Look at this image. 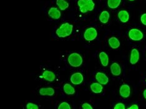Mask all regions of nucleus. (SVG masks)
<instances>
[{
    "instance_id": "23",
    "label": "nucleus",
    "mask_w": 146,
    "mask_h": 109,
    "mask_svg": "<svg viewBox=\"0 0 146 109\" xmlns=\"http://www.w3.org/2000/svg\"><path fill=\"white\" fill-rule=\"evenodd\" d=\"M26 108L27 109H39V107L38 105H36L34 103H31V102H29L26 104Z\"/></svg>"
},
{
    "instance_id": "13",
    "label": "nucleus",
    "mask_w": 146,
    "mask_h": 109,
    "mask_svg": "<svg viewBox=\"0 0 146 109\" xmlns=\"http://www.w3.org/2000/svg\"><path fill=\"white\" fill-rule=\"evenodd\" d=\"M111 74L114 76H119L121 74V67L119 64L114 62L111 65Z\"/></svg>"
},
{
    "instance_id": "15",
    "label": "nucleus",
    "mask_w": 146,
    "mask_h": 109,
    "mask_svg": "<svg viewBox=\"0 0 146 109\" xmlns=\"http://www.w3.org/2000/svg\"><path fill=\"white\" fill-rule=\"evenodd\" d=\"M91 90L92 92H93L95 94H100L103 90V87H102V84H101L99 82H94L92 83L91 86Z\"/></svg>"
},
{
    "instance_id": "17",
    "label": "nucleus",
    "mask_w": 146,
    "mask_h": 109,
    "mask_svg": "<svg viewBox=\"0 0 146 109\" xmlns=\"http://www.w3.org/2000/svg\"><path fill=\"white\" fill-rule=\"evenodd\" d=\"M99 59L101 62V64L106 67L109 64V56L105 52H101L99 55Z\"/></svg>"
},
{
    "instance_id": "28",
    "label": "nucleus",
    "mask_w": 146,
    "mask_h": 109,
    "mask_svg": "<svg viewBox=\"0 0 146 109\" xmlns=\"http://www.w3.org/2000/svg\"><path fill=\"white\" fill-rule=\"evenodd\" d=\"M143 95H144V97L145 98V99L146 100V89H145V90H144V92H143Z\"/></svg>"
},
{
    "instance_id": "24",
    "label": "nucleus",
    "mask_w": 146,
    "mask_h": 109,
    "mask_svg": "<svg viewBox=\"0 0 146 109\" xmlns=\"http://www.w3.org/2000/svg\"><path fill=\"white\" fill-rule=\"evenodd\" d=\"M114 109H125V107L124 104L122 103H117V104H115V107L114 108Z\"/></svg>"
},
{
    "instance_id": "14",
    "label": "nucleus",
    "mask_w": 146,
    "mask_h": 109,
    "mask_svg": "<svg viewBox=\"0 0 146 109\" xmlns=\"http://www.w3.org/2000/svg\"><path fill=\"white\" fill-rule=\"evenodd\" d=\"M118 18L122 22H127L129 19V14L126 10H121L118 13Z\"/></svg>"
},
{
    "instance_id": "5",
    "label": "nucleus",
    "mask_w": 146,
    "mask_h": 109,
    "mask_svg": "<svg viewBox=\"0 0 146 109\" xmlns=\"http://www.w3.org/2000/svg\"><path fill=\"white\" fill-rule=\"evenodd\" d=\"M98 36V31L94 28H89L84 32V38L86 41H92L96 39Z\"/></svg>"
},
{
    "instance_id": "20",
    "label": "nucleus",
    "mask_w": 146,
    "mask_h": 109,
    "mask_svg": "<svg viewBox=\"0 0 146 109\" xmlns=\"http://www.w3.org/2000/svg\"><path fill=\"white\" fill-rule=\"evenodd\" d=\"M56 5H58L59 9L61 11H64L69 8V3L66 0H56Z\"/></svg>"
},
{
    "instance_id": "4",
    "label": "nucleus",
    "mask_w": 146,
    "mask_h": 109,
    "mask_svg": "<svg viewBox=\"0 0 146 109\" xmlns=\"http://www.w3.org/2000/svg\"><path fill=\"white\" fill-rule=\"evenodd\" d=\"M129 37L131 40L134 41H141V39H143L144 34L139 29L133 28L131 29L129 31Z\"/></svg>"
},
{
    "instance_id": "1",
    "label": "nucleus",
    "mask_w": 146,
    "mask_h": 109,
    "mask_svg": "<svg viewBox=\"0 0 146 109\" xmlns=\"http://www.w3.org/2000/svg\"><path fill=\"white\" fill-rule=\"evenodd\" d=\"M73 31V25L69 22H64L57 29L56 35L59 38H64L71 35Z\"/></svg>"
},
{
    "instance_id": "11",
    "label": "nucleus",
    "mask_w": 146,
    "mask_h": 109,
    "mask_svg": "<svg viewBox=\"0 0 146 109\" xmlns=\"http://www.w3.org/2000/svg\"><path fill=\"white\" fill-rule=\"evenodd\" d=\"M48 15L50 16L52 19H58L61 18V13L60 10H59L57 8L51 7L48 11Z\"/></svg>"
},
{
    "instance_id": "29",
    "label": "nucleus",
    "mask_w": 146,
    "mask_h": 109,
    "mask_svg": "<svg viewBox=\"0 0 146 109\" xmlns=\"http://www.w3.org/2000/svg\"><path fill=\"white\" fill-rule=\"evenodd\" d=\"M129 1H134V0H129Z\"/></svg>"
},
{
    "instance_id": "8",
    "label": "nucleus",
    "mask_w": 146,
    "mask_h": 109,
    "mask_svg": "<svg viewBox=\"0 0 146 109\" xmlns=\"http://www.w3.org/2000/svg\"><path fill=\"white\" fill-rule=\"evenodd\" d=\"M119 94L121 96L124 98H127L130 96L131 88L127 84L122 85L119 89Z\"/></svg>"
},
{
    "instance_id": "27",
    "label": "nucleus",
    "mask_w": 146,
    "mask_h": 109,
    "mask_svg": "<svg viewBox=\"0 0 146 109\" xmlns=\"http://www.w3.org/2000/svg\"><path fill=\"white\" fill-rule=\"evenodd\" d=\"M128 108L129 109H138L139 107L137 104H133L132 105L131 107H129Z\"/></svg>"
},
{
    "instance_id": "22",
    "label": "nucleus",
    "mask_w": 146,
    "mask_h": 109,
    "mask_svg": "<svg viewBox=\"0 0 146 109\" xmlns=\"http://www.w3.org/2000/svg\"><path fill=\"white\" fill-rule=\"evenodd\" d=\"M58 108L59 109H71V107L70 106V105L68 103V102H62L60 104H59Z\"/></svg>"
},
{
    "instance_id": "26",
    "label": "nucleus",
    "mask_w": 146,
    "mask_h": 109,
    "mask_svg": "<svg viewBox=\"0 0 146 109\" xmlns=\"http://www.w3.org/2000/svg\"><path fill=\"white\" fill-rule=\"evenodd\" d=\"M82 108L83 109H92L93 107L91 106V104L88 103H84L82 105Z\"/></svg>"
},
{
    "instance_id": "7",
    "label": "nucleus",
    "mask_w": 146,
    "mask_h": 109,
    "mask_svg": "<svg viewBox=\"0 0 146 109\" xmlns=\"http://www.w3.org/2000/svg\"><path fill=\"white\" fill-rule=\"evenodd\" d=\"M40 77L44 79V80L46 81L53 82L56 79V75L54 72L51 71L45 70L44 71H43Z\"/></svg>"
},
{
    "instance_id": "6",
    "label": "nucleus",
    "mask_w": 146,
    "mask_h": 109,
    "mask_svg": "<svg viewBox=\"0 0 146 109\" xmlns=\"http://www.w3.org/2000/svg\"><path fill=\"white\" fill-rule=\"evenodd\" d=\"M84 81L83 75L80 72L73 74L70 78V81L73 85H80Z\"/></svg>"
},
{
    "instance_id": "18",
    "label": "nucleus",
    "mask_w": 146,
    "mask_h": 109,
    "mask_svg": "<svg viewBox=\"0 0 146 109\" xmlns=\"http://www.w3.org/2000/svg\"><path fill=\"white\" fill-rule=\"evenodd\" d=\"M109 18H110L109 13L108 11H104L99 15V19L101 21V22L103 23V24H106V23L108 22Z\"/></svg>"
},
{
    "instance_id": "2",
    "label": "nucleus",
    "mask_w": 146,
    "mask_h": 109,
    "mask_svg": "<svg viewBox=\"0 0 146 109\" xmlns=\"http://www.w3.org/2000/svg\"><path fill=\"white\" fill-rule=\"evenodd\" d=\"M78 5L82 13L91 11L94 9L95 3L92 0H78Z\"/></svg>"
},
{
    "instance_id": "19",
    "label": "nucleus",
    "mask_w": 146,
    "mask_h": 109,
    "mask_svg": "<svg viewBox=\"0 0 146 109\" xmlns=\"http://www.w3.org/2000/svg\"><path fill=\"white\" fill-rule=\"evenodd\" d=\"M63 90L64 93L67 95H71L75 94V89L72 85L69 84H65L63 86Z\"/></svg>"
},
{
    "instance_id": "3",
    "label": "nucleus",
    "mask_w": 146,
    "mask_h": 109,
    "mask_svg": "<svg viewBox=\"0 0 146 109\" xmlns=\"http://www.w3.org/2000/svg\"><path fill=\"white\" fill-rule=\"evenodd\" d=\"M68 61L69 64L73 67H79L82 65V62H83L81 55L76 52H73L69 55L68 56Z\"/></svg>"
},
{
    "instance_id": "16",
    "label": "nucleus",
    "mask_w": 146,
    "mask_h": 109,
    "mask_svg": "<svg viewBox=\"0 0 146 109\" xmlns=\"http://www.w3.org/2000/svg\"><path fill=\"white\" fill-rule=\"evenodd\" d=\"M109 45L112 49H117L120 46V41L115 37H111L108 40Z\"/></svg>"
},
{
    "instance_id": "10",
    "label": "nucleus",
    "mask_w": 146,
    "mask_h": 109,
    "mask_svg": "<svg viewBox=\"0 0 146 109\" xmlns=\"http://www.w3.org/2000/svg\"><path fill=\"white\" fill-rule=\"evenodd\" d=\"M139 57H140V54L137 49H133L131 51V53L130 55V62L132 65H134L136 63H137Z\"/></svg>"
},
{
    "instance_id": "25",
    "label": "nucleus",
    "mask_w": 146,
    "mask_h": 109,
    "mask_svg": "<svg viewBox=\"0 0 146 109\" xmlns=\"http://www.w3.org/2000/svg\"><path fill=\"white\" fill-rule=\"evenodd\" d=\"M141 21L142 24L146 26V13H144L143 15L141 16Z\"/></svg>"
},
{
    "instance_id": "9",
    "label": "nucleus",
    "mask_w": 146,
    "mask_h": 109,
    "mask_svg": "<svg viewBox=\"0 0 146 109\" xmlns=\"http://www.w3.org/2000/svg\"><path fill=\"white\" fill-rule=\"evenodd\" d=\"M96 79L99 83L102 85H106L109 82V78L105 74L101 72H98L96 74Z\"/></svg>"
},
{
    "instance_id": "12",
    "label": "nucleus",
    "mask_w": 146,
    "mask_h": 109,
    "mask_svg": "<svg viewBox=\"0 0 146 109\" xmlns=\"http://www.w3.org/2000/svg\"><path fill=\"white\" fill-rule=\"evenodd\" d=\"M54 93V89L52 87H42L39 90V94L42 96H52Z\"/></svg>"
},
{
    "instance_id": "21",
    "label": "nucleus",
    "mask_w": 146,
    "mask_h": 109,
    "mask_svg": "<svg viewBox=\"0 0 146 109\" xmlns=\"http://www.w3.org/2000/svg\"><path fill=\"white\" fill-rule=\"evenodd\" d=\"M121 3V0H108V5L111 9L118 8Z\"/></svg>"
}]
</instances>
